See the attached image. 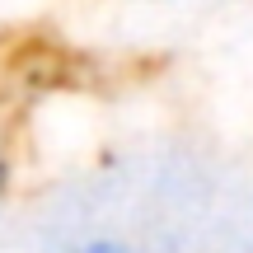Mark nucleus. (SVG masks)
<instances>
[{
	"mask_svg": "<svg viewBox=\"0 0 253 253\" xmlns=\"http://www.w3.org/2000/svg\"><path fill=\"white\" fill-rule=\"evenodd\" d=\"M5 188H9V160H5V150H0V197H5Z\"/></svg>",
	"mask_w": 253,
	"mask_h": 253,
	"instance_id": "f257e3e1",
	"label": "nucleus"
},
{
	"mask_svg": "<svg viewBox=\"0 0 253 253\" xmlns=\"http://www.w3.org/2000/svg\"><path fill=\"white\" fill-rule=\"evenodd\" d=\"M75 253H122V249H113V244H84V249H75Z\"/></svg>",
	"mask_w": 253,
	"mask_h": 253,
	"instance_id": "f03ea898",
	"label": "nucleus"
}]
</instances>
